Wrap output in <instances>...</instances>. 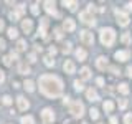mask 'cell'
<instances>
[{
  "instance_id": "cell-12",
  "label": "cell",
  "mask_w": 132,
  "mask_h": 124,
  "mask_svg": "<svg viewBox=\"0 0 132 124\" xmlns=\"http://www.w3.org/2000/svg\"><path fill=\"white\" fill-rule=\"evenodd\" d=\"M31 28H33V22H31L30 18H25L23 22H22V30H23L25 33H30Z\"/></svg>"
},
{
  "instance_id": "cell-16",
  "label": "cell",
  "mask_w": 132,
  "mask_h": 124,
  "mask_svg": "<svg viewBox=\"0 0 132 124\" xmlns=\"http://www.w3.org/2000/svg\"><path fill=\"white\" fill-rule=\"evenodd\" d=\"M96 66L99 69H106V66H107V60L104 56H99L97 60H96Z\"/></svg>"
},
{
  "instance_id": "cell-4",
  "label": "cell",
  "mask_w": 132,
  "mask_h": 124,
  "mask_svg": "<svg viewBox=\"0 0 132 124\" xmlns=\"http://www.w3.org/2000/svg\"><path fill=\"white\" fill-rule=\"evenodd\" d=\"M79 20H81L82 23H86V25H91V27L96 25V20H94L93 13L88 12V10H84V12H81V13H79Z\"/></svg>"
},
{
  "instance_id": "cell-26",
  "label": "cell",
  "mask_w": 132,
  "mask_h": 124,
  "mask_svg": "<svg viewBox=\"0 0 132 124\" xmlns=\"http://www.w3.org/2000/svg\"><path fill=\"white\" fill-rule=\"evenodd\" d=\"M22 124H35V121H33L31 116H23V118H22Z\"/></svg>"
},
{
  "instance_id": "cell-2",
  "label": "cell",
  "mask_w": 132,
  "mask_h": 124,
  "mask_svg": "<svg viewBox=\"0 0 132 124\" xmlns=\"http://www.w3.org/2000/svg\"><path fill=\"white\" fill-rule=\"evenodd\" d=\"M116 40V32L112 28H102L101 30V43L106 47H111Z\"/></svg>"
},
{
  "instance_id": "cell-18",
  "label": "cell",
  "mask_w": 132,
  "mask_h": 124,
  "mask_svg": "<svg viewBox=\"0 0 132 124\" xmlns=\"http://www.w3.org/2000/svg\"><path fill=\"white\" fill-rule=\"evenodd\" d=\"M86 56H88V55H86V50H82V48H78V50H76V58H78L79 61H84Z\"/></svg>"
},
{
  "instance_id": "cell-49",
  "label": "cell",
  "mask_w": 132,
  "mask_h": 124,
  "mask_svg": "<svg viewBox=\"0 0 132 124\" xmlns=\"http://www.w3.org/2000/svg\"><path fill=\"white\" fill-rule=\"evenodd\" d=\"M127 74L132 78V66H129V68H127Z\"/></svg>"
},
{
  "instance_id": "cell-50",
  "label": "cell",
  "mask_w": 132,
  "mask_h": 124,
  "mask_svg": "<svg viewBox=\"0 0 132 124\" xmlns=\"http://www.w3.org/2000/svg\"><path fill=\"white\" fill-rule=\"evenodd\" d=\"M126 8H127V12H130V10H132V3H127Z\"/></svg>"
},
{
  "instance_id": "cell-37",
  "label": "cell",
  "mask_w": 132,
  "mask_h": 124,
  "mask_svg": "<svg viewBox=\"0 0 132 124\" xmlns=\"http://www.w3.org/2000/svg\"><path fill=\"white\" fill-rule=\"evenodd\" d=\"M2 60H3V65H7V66H10V65H12V60H10V56H3Z\"/></svg>"
},
{
  "instance_id": "cell-40",
  "label": "cell",
  "mask_w": 132,
  "mask_h": 124,
  "mask_svg": "<svg viewBox=\"0 0 132 124\" xmlns=\"http://www.w3.org/2000/svg\"><path fill=\"white\" fill-rule=\"evenodd\" d=\"M63 51L64 53H69V51H71V43H66V47L63 48Z\"/></svg>"
},
{
  "instance_id": "cell-28",
  "label": "cell",
  "mask_w": 132,
  "mask_h": 124,
  "mask_svg": "<svg viewBox=\"0 0 132 124\" xmlns=\"http://www.w3.org/2000/svg\"><path fill=\"white\" fill-rule=\"evenodd\" d=\"M45 65L46 66H55V60L51 56H45Z\"/></svg>"
},
{
  "instance_id": "cell-41",
  "label": "cell",
  "mask_w": 132,
  "mask_h": 124,
  "mask_svg": "<svg viewBox=\"0 0 132 124\" xmlns=\"http://www.w3.org/2000/svg\"><path fill=\"white\" fill-rule=\"evenodd\" d=\"M111 71H112V74H119V73H121L117 68H116V66H111Z\"/></svg>"
},
{
  "instance_id": "cell-23",
  "label": "cell",
  "mask_w": 132,
  "mask_h": 124,
  "mask_svg": "<svg viewBox=\"0 0 132 124\" xmlns=\"http://www.w3.org/2000/svg\"><path fill=\"white\" fill-rule=\"evenodd\" d=\"M16 50H18V51H25V50H27V41L20 40L18 43H16Z\"/></svg>"
},
{
  "instance_id": "cell-32",
  "label": "cell",
  "mask_w": 132,
  "mask_h": 124,
  "mask_svg": "<svg viewBox=\"0 0 132 124\" xmlns=\"http://www.w3.org/2000/svg\"><path fill=\"white\" fill-rule=\"evenodd\" d=\"M121 40H122V43H130V35H129V33H124Z\"/></svg>"
},
{
  "instance_id": "cell-11",
  "label": "cell",
  "mask_w": 132,
  "mask_h": 124,
  "mask_svg": "<svg viewBox=\"0 0 132 124\" xmlns=\"http://www.w3.org/2000/svg\"><path fill=\"white\" fill-rule=\"evenodd\" d=\"M23 12H25V7H23V5H20L15 12H10V18H12V22H16V20H18V17L22 15Z\"/></svg>"
},
{
  "instance_id": "cell-30",
  "label": "cell",
  "mask_w": 132,
  "mask_h": 124,
  "mask_svg": "<svg viewBox=\"0 0 132 124\" xmlns=\"http://www.w3.org/2000/svg\"><path fill=\"white\" fill-rule=\"evenodd\" d=\"M89 114H91V118H93V119H97V118H99V111H97V109H94V107H91Z\"/></svg>"
},
{
  "instance_id": "cell-8",
  "label": "cell",
  "mask_w": 132,
  "mask_h": 124,
  "mask_svg": "<svg viewBox=\"0 0 132 124\" xmlns=\"http://www.w3.org/2000/svg\"><path fill=\"white\" fill-rule=\"evenodd\" d=\"M16 103H18V109L20 111H27L28 107H30V103H28L27 98H23V96H18V98H16Z\"/></svg>"
},
{
  "instance_id": "cell-9",
  "label": "cell",
  "mask_w": 132,
  "mask_h": 124,
  "mask_svg": "<svg viewBox=\"0 0 132 124\" xmlns=\"http://www.w3.org/2000/svg\"><path fill=\"white\" fill-rule=\"evenodd\" d=\"M45 10L48 12L50 15H55V17H58V12H56V7H55V2H45Z\"/></svg>"
},
{
  "instance_id": "cell-5",
  "label": "cell",
  "mask_w": 132,
  "mask_h": 124,
  "mask_svg": "<svg viewBox=\"0 0 132 124\" xmlns=\"http://www.w3.org/2000/svg\"><path fill=\"white\" fill-rule=\"evenodd\" d=\"M116 18H117V23L121 25V27H126V25H129V15L126 13V12L119 10V8H116Z\"/></svg>"
},
{
  "instance_id": "cell-42",
  "label": "cell",
  "mask_w": 132,
  "mask_h": 124,
  "mask_svg": "<svg viewBox=\"0 0 132 124\" xmlns=\"http://www.w3.org/2000/svg\"><path fill=\"white\" fill-rule=\"evenodd\" d=\"M96 83H97V86H104V80H102V78H97Z\"/></svg>"
},
{
  "instance_id": "cell-21",
  "label": "cell",
  "mask_w": 132,
  "mask_h": 124,
  "mask_svg": "<svg viewBox=\"0 0 132 124\" xmlns=\"http://www.w3.org/2000/svg\"><path fill=\"white\" fill-rule=\"evenodd\" d=\"M25 89H27L28 93H33V91H35V83L30 81V80H28V81H25Z\"/></svg>"
},
{
  "instance_id": "cell-48",
  "label": "cell",
  "mask_w": 132,
  "mask_h": 124,
  "mask_svg": "<svg viewBox=\"0 0 132 124\" xmlns=\"http://www.w3.org/2000/svg\"><path fill=\"white\" fill-rule=\"evenodd\" d=\"M3 28H5V23H3V20H0V32H2Z\"/></svg>"
},
{
  "instance_id": "cell-22",
  "label": "cell",
  "mask_w": 132,
  "mask_h": 124,
  "mask_svg": "<svg viewBox=\"0 0 132 124\" xmlns=\"http://www.w3.org/2000/svg\"><path fill=\"white\" fill-rule=\"evenodd\" d=\"M117 89H119V93L127 94V93H129V84H127V83H122V84L117 86Z\"/></svg>"
},
{
  "instance_id": "cell-27",
  "label": "cell",
  "mask_w": 132,
  "mask_h": 124,
  "mask_svg": "<svg viewBox=\"0 0 132 124\" xmlns=\"http://www.w3.org/2000/svg\"><path fill=\"white\" fill-rule=\"evenodd\" d=\"M40 28L41 30H46L48 28V18H40Z\"/></svg>"
},
{
  "instance_id": "cell-43",
  "label": "cell",
  "mask_w": 132,
  "mask_h": 124,
  "mask_svg": "<svg viewBox=\"0 0 132 124\" xmlns=\"http://www.w3.org/2000/svg\"><path fill=\"white\" fill-rule=\"evenodd\" d=\"M0 50H5V40L0 38Z\"/></svg>"
},
{
  "instance_id": "cell-31",
  "label": "cell",
  "mask_w": 132,
  "mask_h": 124,
  "mask_svg": "<svg viewBox=\"0 0 132 124\" xmlns=\"http://www.w3.org/2000/svg\"><path fill=\"white\" fill-rule=\"evenodd\" d=\"M55 38H56V40H61V38H63V33H61V28H55Z\"/></svg>"
},
{
  "instance_id": "cell-35",
  "label": "cell",
  "mask_w": 132,
  "mask_h": 124,
  "mask_svg": "<svg viewBox=\"0 0 132 124\" xmlns=\"http://www.w3.org/2000/svg\"><path fill=\"white\" fill-rule=\"evenodd\" d=\"M126 106H127V99H119V107H121V109H124Z\"/></svg>"
},
{
  "instance_id": "cell-45",
  "label": "cell",
  "mask_w": 132,
  "mask_h": 124,
  "mask_svg": "<svg viewBox=\"0 0 132 124\" xmlns=\"http://www.w3.org/2000/svg\"><path fill=\"white\" fill-rule=\"evenodd\" d=\"M5 81V74H3V71H0V83Z\"/></svg>"
},
{
  "instance_id": "cell-10",
  "label": "cell",
  "mask_w": 132,
  "mask_h": 124,
  "mask_svg": "<svg viewBox=\"0 0 132 124\" xmlns=\"http://www.w3.org/2000/svg\"><path fill=\"white\" fill-rule=\"evenodd\" d=\"M129 56H130L129 50H121V51H116V58H117L119 61H126V60H129Z\"/></svg>"
},
{
  "instance_id": "cell-39",
  "label": "cell",
  "mask_w": 132,
  "mask_h": 124,
  "mask_svg": "<svg viewBox=\"0 0 132 124\" xmlns=\"http://www.w3.org/2000/svg\"><path fill=\"white\" fill-rule=\"evenodd\" d=\"M8 56H10V60H18V53H16V51H12Z\"/></svg>"
},
{
  "instance_id": "cell-29",
  "label": "cell",
  "mask_w": 132,
  "mask_h": 124,
  "mask_svg": "<svg viewBox=\"0 0 132 124\" xmlns=\"http://www.w3.org/2000/svg\"><path fill=\"white\" fill-rule=\"evenodd\" d=\"M74 89H76V91H82V89H84V86H82V83L79 80L74 81Z\"/></svg>"
},
{
  "instance_id": "cell-46",
  "label": "cell",
  "mask_w": 132,
  "mask_h": 124,
  "mask_svg": "<svg viewBox=\"0 0 132 124\" xmlns=\"http://www.w3.org/2000/svg\"><path fill=\"white\" fill-rule=\"evenodd\" d=\"M111 124H117V118H114V116H112V118H111Z\"/></svg>"
},
{
  "instance_id": "cell-14",
  "label": "cell",
  "mask_w": 132,
  "mask_h": 124,
  "mask_svg": "<svg viewBox=\"0 0 132 124\" xmlns=\"http://www.w3.org/2000/svg\"><path fill=\"white\" fill-rule=\"evenodd\" d=\"M74 27H76V25H74V20H73V18H66V20H64L63 28H64L66 32H73V30H74Z\"/></svg>"
},
{
  "instance_id": "cell-1",
  "label": "cell",
  "mask_w": 132,
  "mask_h": 124,
  "mask_svg": "<svg viewBox=\"0 0 132 124\" xmlns=\"http://www.w3.org/2000/svg\"><path fill=\"white\" fill-rule=\"evenodd\" d=\"M40 91L48 98H58L63 93V81L53 74H43L40 78Z\"/></svg>"
},
{
  "instance_id": "cell-25",
  "label": "cell",
  "mask_w": 132,
  "mask_h": 124,
  "mask_svg": "<svg viewBox=\"0 0 132 124\" xmlns=\"http://www.w3.org/2000/svg\"><path fill=\"white\" fill-rule=\"evenodd\" d=\"M8 36H10V38H16V36H18V32H16V28H13V27H12V28H8Z\"/></svg>"
},
{
  "instance_id": "cell-36",
  "label": "cell",
  "mask_w": 132,
  "mask_h": 124,
  "mask_svg": "<svg viewBox=\"0 0 132 124\" xmlns=\"http://www.w3.org/2000/svg\"><path fill=\"white\" fill-rule=\"evenodd\" d=\"M28 61H30V63H35V61H36V55H35V53H30V55H28Z\"/></svg>"
},
{
  "instance_id": "cell-20",
  "label": "cell",
  "mask_w": 132,
  "mask_h": 124,
  "mask_svg": "<svg viewBox=\"0 0 132 124\" xmlns=\"http://www.w3.org/2000/svg\"><path fill=\"white\" fill-rule=\"evenodd\" d=\"M102 109H104L106 113H111V111L114 109V103H112V101H104V104H102Z\"/></svg>"
},
{
  "instance_id": "cell-15",
  "label": "cell",
  "mask_w": 132,
  "mask_h": 124,
  "mask_svg": "<svg viewBox=\"0 0 132 124\" xmlns=\"http://www.w3.org/2000/svg\"><path fill=\"white\" fill-rule=\"evenodd\" d=\"M86 98H88L89 101H97V99H99L97 93H96V91H94L93 88H89L88 91H86Z\"/></svg>"
},
{
  "instance_id": "cell-34",
  "label": "cell",
  "mask_w": 132,
  "mask_h": 124,
  "mask_svg": "<svg viewBox=\"0 0 132 124\" xmlns=\"http://www.w3.org/2000/svg\"><path fill=\"white\" fill-rule=\"evenodd\" d=\"M124 122H126V124H132V114H126V118H124Z\"/></svg>"
},
{
  "instance_id": "cell-3",
  "label": "cell",
  "mask_w": 132,
  "mask_h": 124,
  "mask_svg": "<svg viewBox=\"0 0 132 124\" xmlns=\"http://www.w3.org/2000/svg\"><path fill=\"white\" fill-rule=\"evenodd\" d=\"M69 113H71L74 118H81V116L84 114V106H82V103H79V101L69 103Z\"/></svg>"
},
{
  "instance_id": "cell-24",
  "label": "cell",
  "mask_w": 132,
  "mask_h": 124,
  "mask_svg": "<svg viewBox=\"0 0 132 124\" xmlns=\"http://www.w3.org/2000/svg\"><path fill=\"white\" fill-rule=\"evenodd\" d=\"M63 5L66 8H69V10H74V8L78 7V2H63Z\"/></svg>"
},
{
  "instance_id": "cell-38",
  "label": "cell",
  "mask_w": 132,
  "mask_h": 124,
  "mask_svg": "<svg viewBox=\"0 0 132 124\" xmlns=\"http://www.w3.org/2000/svg\"><path fill=\"white\" fill-rule=\"evenodd\" d=\"M31 13H33V15H38V13H40L38 5H33V7H31Z\"/></svg>"
},
{
  "instance_id": "cell-13",
  "label": "cell",
  "mask_w": 132,
  "mask_h": 124,
  "mask_svg": "<svg viewBox=\"0 0 132 124\" xmlns=\"http://www.w3.org/2000/svg\"><path fill=\"white\" fill-rule=\"evenodd\" d=\"M63 68H64V71H66V73L71 74V73H74L76 66H74V63H73L71 60H66V61H64V65H63Z\"/></svg>"
},
{
  "instance_id": "cell-7",
  "label": "cell",
  "mask_w": 132,
  "mask_h": 124,
  "mask_svg": "<svg viewBox=\"0 0 132 124\" xmlns=\"http://www.w3.org/2000/svg\"><path fill=\"white\" fill-rule=\"evenodd\" d=\"M81 41L84 45H93L94 43V35L91 32L88 30H84V32H81Z\"/></svg>"
},
{
  "instance_id": "cell-33",
  "label": "cell",
  "mask_w": 132,
  "mask_h": 124,
  "mask_svg": "<svg viewBox=\"0 0 132 124\" xmlns=\"http://www.w3.org/2000/svg\"><path fill=\"white\" fill-rule=\"evenodd\" d=\"M2 101H3V104H5V106H10V104H12V98H10V96H3Z\"/></svg>"
},
{
  "instance_id": "cell-44",
  "label": "cell",
  "mask_w": 132,
  "mask_h": 124,
  "mask_svg": "<svg viewBox=\"0 0 132 124\" xmlns=\"http://www.w3.org/2000/svg\"><path fill=\"white\" fill-rule=\"evenodd\" d=\"M50 55H56V48H55V47L50 48Z\"/></svg>"
},
{
  "instance_id": "cell-47",
  "label": "cell",
  "mask_w": 132,
  "mask_h": 124,
  "mask_svg": "<svg viewBox=\"0 0 132 124\" xmlns=\"http://www.w3.org/2000/svg\"><path fill=\"white\" fill-rule=\"evenodd\" d=\"M63 103H64V104H69V98L64 96V98H63Z\"/></svg>"
},
{
  "instance_id": "cell-17",
  "label": "cell",
  "mask_w": 132,
  "mask_h": 124,
  "mask_svg": "<svg viewBox=\"0 0 132 124\" xmlns=\"http://www.w3.org/2000/svg\"><path fill=\"white\" fill-rule=\"evenodd\" d=\"M18 73L20 74H30V66L25 65V63H20L18 65Z\"/></svg>"
},
{
  "instance_id": "cell-6",
  "label": "cell",
  "mask_w": 132,
  "mask_h": 124,
  "mask_svg": "<svg viewBox=\"0 0 132 124\" xmlns=\"http://www.w3.org/2000/svg\"><path fill=\"white\" fill-rule=\"evenodd\" d=\"M41 118H43V124H51L55 121V114H53V111L50 107H45L41 111Z\"/></svg>"
},
{
  "instance_id": "cell-19",
  "label": "cell",
  "mask_w": 132,
  "mask_h": 124,
  "mask_svg": "<svg viewBox=\"0 0 132 124\" xmlns=\"http://www.w3.org/2000/svg\"><path fill=\"white\" fill-rule=\"evenodd\" d=\"M79 76H81V80H89L91 78V71H89V68H82L81 71H79Z\"/></svg>"
}]
</instances>
